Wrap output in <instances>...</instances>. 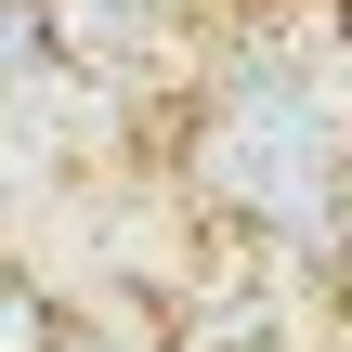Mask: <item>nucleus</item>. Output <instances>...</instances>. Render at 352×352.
I'll use <instances>...</instances> for the list:
<instances>
[{
    "label": "nucleus",
    "mask_w": 352,
    "mask_h": 352,
    "mask_svg": "<svg viewBox=\"0 0 352 352\" xmlns=\"http://www.w3.org/2000/svg\"><path fill=\"white\" fill-rule=\"evenodd\" d=\"M78 327H65V300L26 274V261H0V352H65Z\"/></svg>",
    "instance_id": "1"
},
{
    "label": "nucleus",
    "mask_w": 352,
    "mask_h": 352,
    "mask_svg": "<svg viewBox=\"0 0 352 352\" xmlns=\"http://www.w3.org/2000/svg\"><path fill=\"white\" fill-rule=\"evenodd\" d=\"M340 118H352V0H340Z\"/></svg>",
    "instance_id": "2"
}]
</instances>
